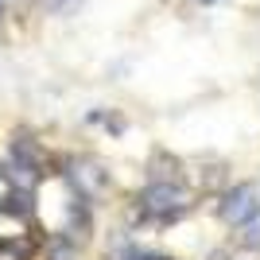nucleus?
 Listing matches in <instances>:
<instances>
[{
	"label": "nucleus",
	"mask_w": 260,
	"mask_h": 260,
	"mask_svg": "<svg viewBox=\"0 0 260 260\" xmlns=\"http://www.w3.org/2000/svg\"><path fill=\"white\" fill-rule=\"evenodd\" d=\"M8 4H12V0H0V20H4V8H8Z\"/></svg>",
	"instance_id": "obj_2"
},
{
	"label": "nucleus",
	"mask_w": 260,
	"mask_h": 260,
	"mask_svg": "<svg viewBox=\"0 0 260 260\" xmlns=\"http://www.w3.org/2000/svg\"><path fill=\"white\" fill-rule=\"evenodd\" d=\"M245 229L252 233V241H260V210H256V214L249 217V221H245Z\"/></svg>",
	"instance_id": "obj_1"
}]
</instances>
